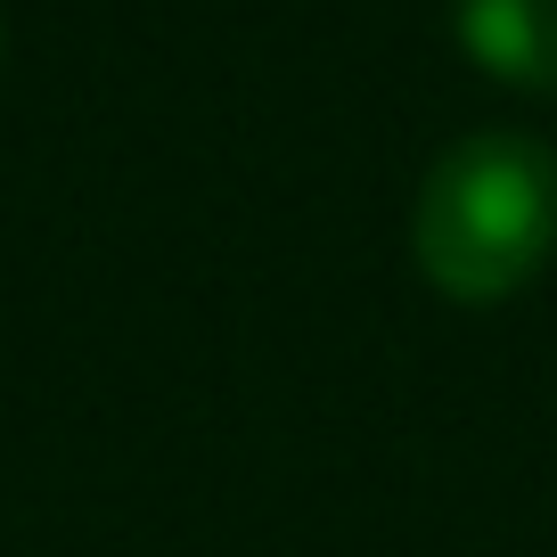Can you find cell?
Returning a JSON list of instances; mask_svg holds the SVG:
<instances>
[{"label": "cell", "mask_w": 557, "mask_h": 557, "mask_svg": "<svg viewBox=\"0 0 557 557\" xmlns=\"http://www.w3.org/2000/svg\"><path fill=\"white\" fill-rule=\"evenodd\" d=\"M459 41L517 90H557V0H459Z\"/></svg>", "instance_id": "cell-2"}, {"label": "cell", "mask_w": 557, "mask_h": 557, "mask_svg": "<svg viewBox=\"0 0 557 557\" xmlns=\"http://www.w3.org/2000/svg\"><path fill=\"white\" fill-rule=\"evenodd\" d=\"M418 271L451 304H500L557 255V157L524 132L443 148L418 189Z\"/></svg>", "instance_id": "cell-1"}]
</instances>
